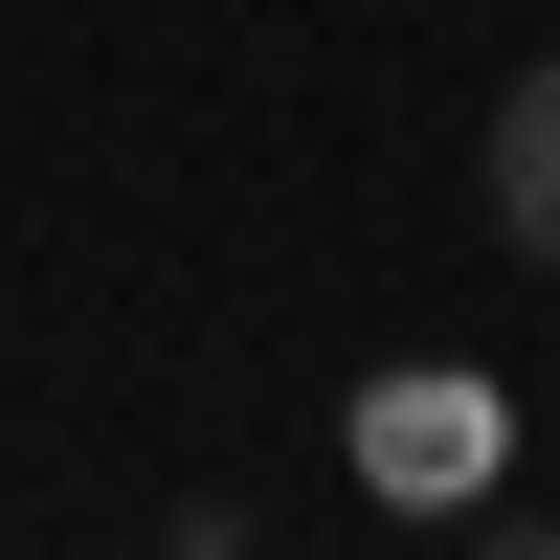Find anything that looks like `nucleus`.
<instances>
[{
  "mask_svg": "<svg viewBox=\"0 0 560 560\" xmlns=\"http://www.w3.org/2000/svg\"><path fill=\"white\" fill-rule=\"evenodd\" d=\"M158 560H202V538H158Z\"/></svg>",
  "mask_w": 560,
  "mask_h": 560,
  "instance_id": "obj_4",
  "label": "nucleus"
},
{
  "mask_svg": "<svg viewBox=\"0 0 560 560\" xmlns=\"http://www.w3.org/2000/svg\"><path fill=\"white\" fill-rule=\"evenodd\" d=\"M471 560H560V516H471Z\"/></svg>",
  "mask_w": 560,
  "mask_h": 560,
  "instance_id": "obj_3",
  "label": "nucleus"
},
{
  "mask_svg": "<svg viewBox=\"0 0 560 560\" xmlns=\"http://www.w3.org/2000/svg\"><path fill=\"white\" fill-rule=\"evenodd\" d=\"M493 247H516V269H560V45L493 90Z\"/></svg>",
  "mask_w": 560,
  "mask_h": 560,
  "instance_id": "obj_2",
  "label": "nucleus"
},
{
  "mask_svg": "<svg viewBox=\"0 0 560 560\" xmlns=\"http://www.w3.org/2000/svg\"><path fill=\"white\" fill-rule=\"evenodd\" d=\"M493 448H516V404H493L471 359L359 382V471H382V493H427V516H493Z\"/></svg>",
  "mask_w": 560,
  "mask_h": 560,
  "instance_id": "obj_1",
  "label": "nucleus"
}]
</instances>
